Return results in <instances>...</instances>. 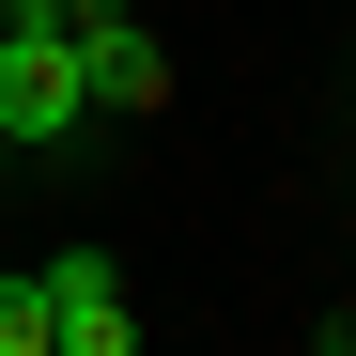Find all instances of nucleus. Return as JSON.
I'll return each mask as SVG.
<instances>
[{
  "instance_id": "3",
  "label": "nucleus",
  "mask_w": 356,
  "mask_h": 356,
  "mask_svg": "<svg viewBox=\"0 0 356 356\" xmlns=\"http://www.w3.org/2000/svg\"><path fill=\"white\" fill-rule=\"evenodd\" d=\"M0 356H47V279H0Z\"/></svg>"
},
{
  "instance_id": "4",
  "label": "nucleus",
  "mask_w": 356,
  "mask_h": 356,
  "mask_svg": "<svg viewBox=\"0 0 356 356\" xmlns=\"http://www.w3.org/2000/svg\"><path fill=\"white\" fill-rule=\"evenodd\" d=\"M325 356H356V325H341V341H325Z\"/></svg>"
},
{
  "instance_id": "1",
  "label": "nucleus",
  "mask_w": 356,
  "mask_h": 356,
  "mask_svg": "<svg viewBox=\"0 0 356 356\" xmlns=\"http://www.w3.org/2000/svg\"><path fill=\"white\" fill-rule=\"evenodd\" d=\"M78 124H93L78 31H16V16H0V140H16V155H63Z\"/></svg>"
},
{
  "instance_id": "2",
  "label": "nucleus",
  "mask_w": 356,
  "mask_h": 356,
  "mask_svg": "<svg viewBox=\"0 0 356 356\" xmlns=\"http://www.w3.org/2000/svg\"><path fill=\"white\" fill-rule=\"evenodd\" d=\"M47 356H140L124 264H108V248H63V264H47Z\"/></svg>"
}]
</instances>
